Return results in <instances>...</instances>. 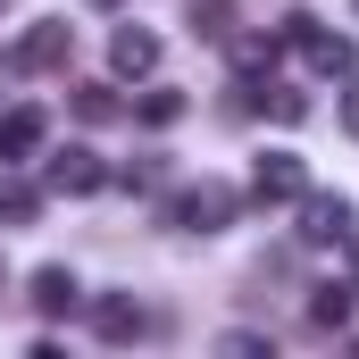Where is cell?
Returning a JSON list of instances; mask_svg holds the SVG:
<instances>
[{
    "instance_id": "8",
    "label": "cell",
    "mask_w": 359,
    "mask_h": 359,
    "mask_svg": "<svg viewBox=\"0 0 359 359\" xmlns=\"http://www.w3.org/2000/svg\"><path fill=\"white\" fill-rule=\"evenodd\" d=\"M109 67H117V76H151V67H159V34H151V25H117V34H109Z\"/></svg>"
},
{
    "instance_id": "3",
    "label": "cell",
    "mask_w": 359,
    "mask_h": 359,
    "mask_svg": "<svg viewBox=\"0 0 359 359\" xmlns=\"http://www.w3.org/2000/svg\"><path fill=\"white\" fill-rule=\"evenodd\" d=\"M284 42H292V50H301V59H309L318 76H351V59H359L343 34H326V25H318V17H301V8L284 17Z\"/></svg>"
},
{
    "instance_id": "22",
    "label": "cell",
    "mask_w": 359,
    "mask_h": 359,
    "mask_svg": "<svg viewBox=\"0 0 359 359\" xmlns=\"http://www.w3.org/2000/svg\"><path fill=\"white\" fill-rule=\"evenodd\" d=\"M100 8H109V0H100Z\"/></svg>"
},
{
    "instance_id": "20",
    "label": "cell",
    "mask_w": 359,
    "mask_h": 359,
    "mask_svg": "<svg viewBox=\"0 0 359 359\" xmlns=\"http://www.w3.org/2000/svg\"><path fill=\"white\" fill-rule=\"evenodd\" d=\"M343 251H351V268H359V226H351V243H343Z\"/></svg>"
},
{
    "instance_id": "6",
    "label": "cell",
    "mask_w": 359,
    "mask_h": 359,
    "mask_svg": "<svg viewBox=\"0 0 359 359\" xmlns=\"http://www.w3.org/2000/svg\"><path fill=\"white\" fill-rule=\"evenodd\" d=\"M42 184L67 192V201H84V192L109 184V168H100V151H50V159H42Z\"/></svg>"
},
{
    "instance_id": "7",
    "label": "cell",
    "mask_w": 359,
    "mask_h": 359,
    "mask_svg": "<svg viewBox=\"0 0 359 359\" xmlns=\"http://www.w3.org/2000/svg\"><path fill=\"white\" fill-rule=\"evenodd\" d=\"M309 192V168H301V151H268L259 168H251V201L268 209V201H301Z\"/></svg>"
},
{
    "instance_id": "12",
    "label": "cell",
    "mask_w": 359,
    "mask_h": 359,
    "mask_svg": "<svg viewBox=\"0 0 359 359\" xmlns=\"http://www.w3.org/2000/svg\"><path fill=\"white\" fill-rule=\"evenodd\" d=\"M351 309H359L351 284H318V292H309V318H318L326 334H343V326H351Z\"/></svg>"
},
{
    "instance_id": "16",
    "label": "cell",
    "mask_w": 359,
    "mask_h": 359,
    "mask_svg": "<svg viewBox=\"0 0 359 359\" xmlns=\"http://www.w3.org/2000/svg\"><path fill=\"white\" fill-rule=\"evenodd\" d=\"M76 117L109 126V117H117V92H109V84H84V92H76Z\"/></svg>"
},
{
    "instance_id": "15",
    "label": "cell",
    "mask_w": 359,
    "mask_h": 359,
    "mask_svg": "<svg viewBox=\"0 0 359 359\" xmlns=\"http://www.w3.org/2000/svg\"><path fill=\"white\" fill-rule=\"evenodd\" d=\"M276 50H284V42H259V34H251V42H234V67H243V76H276Z\"/></svg>"
},
{
    "instance_id": "4",
    "label": "cell",
    "mask_w": 359,
    "mask_h": 359,
    "mask_svg": "<svg viewBox=\"0 0 359 359\" xmlns=\"http://www.w3.org/2000/svg\"><path fill=\"white\" fill-rule=\"evenodd\" d=\"M351 226H359V209L343 201V192H318V201L301 192V243L326 251V243H351Z\"/></svg>"
},
{
    "instance_id": "17",
    "label": "cell",
    "mask_w": 359,
    "mask_h": 359,
    "mask_svg": "<svg viewBox=\"0 0 359 359\" xmlns=\"http://www.w3.org/2000/svg\"><path fill=\"white\" fill-rule=\"evenodd\" d=\"M184 117V92H142V126H176Z\"/></svg>"
},
{
    "instance_id": "21",
    "label": "cell",
    "mask_w": 359,
    "mask_h": 359,
    "mask_svg": "<svg viewBox=\"0 0 359 359\" xmlns=\"http://www.w3.org/2000/svg\"><path fill=\"white\" fill-rule=\"evenodd\" d=\"M0 292H8V268H0Z\"/></svg>"
},
{
    "instance_id": "10",
    "label": "cell",
    "mask_w": 359,
    "mask_h": 359,
    "mask_svg": "<svg viewBox=\"0 0 359 359\" xmlns=\"http://www.w3.org/2000/svg\"><path fill=\"white\" fill-rule=\"evenodd\" d=\"M76 301H84V284L67 268H34V309H42V318H67Z\"/></svg>"
},
{
    "instance_id": "14",
    "label": "cell",
    "mask_w": 359,
    "mask_h": 359,
    "mask_svg": "<svg viewBox=\"0 0 359 359\" xmlns=\"http://www.w3.org/2000/svg\"><path fill=\"white\" fill-rule=\"evenodd\" d=\"M192 34L226 42V34H234V0H192Z\"/></svg>"
},
{
    "instance_id": "5",
    "label": "cell",
    "mask_w": 359,
    "mask_h": 359,
    "mask_svg": "<svg viewBox=\"0 0 359 359\" xmlns=\"http://www.w3.org/2000/svg\"><path fill=\"white\" fill-rule=\"evenodd\" d=\"M92 334H100V343H142V334H151V309H142L134 292H100V301H92Z\"/></svg>"
},
{
    "instance_id": "9",
    "label": "cell",
    "mask_w": 359,
    "mask_h": 359,
    "mask_svg": "<svg viewBox=\"0 0 359 359\" xmlns=\"http://www.w3.org/2000/svg\"><path fill=\"white\" fill-rule=\"evenodd\" d=\"M42 142H50V117L42 109H8L0 117V159H34Z\"/></svg>"
},
{
    "instance_id": "1",
    "label": "cell",
    "mask_w": 359,
    "mask_h": 359,
    "mask_svg": "<svg viewBox=\"0 0 359 359\" xmlns=\"http://www.w3.org/2000/svg\"><path fill=\"white\" fill-rule=\"evenodd\" d=\"M67 50H76V25H67V17H34V25L0 50V76H50V67H67Z\"/></svg>"
},
{
    "instance_id": "18",
    "label": "cell",
    "mask_w": 359,
    "mask_h": 359,
    "mask_svg": "<svg viewBox=\"0 0 359 359\" xmlns=\"http://www.w3.org/2000/svg\"><path fill=\"white\" fill-rule=\"evenodd\" d=\"M217 351H234V359H276V343H268V334H243V326H234V334H217Z\"/></svg>"
},
{
    "instance_id": "13",
    "label": "cell",
    "mask_w": 359,
    "mask_h": 359,
    "mask_svg": "<svg viewBox=\"0 0 359 359\" xmlns=\"http://www.w3.org/2000/svg\"><path fill=\"white\" fill-rule=\"evenodd\" d=\"M243 84H251V76H243ZM251 100H259V109H268L276 126H301V117H309V92H292V84H268V92L251 84Z\"/></svg>"
},
{
    "instance_id": "19",
    "label": "cell",
    "mask_w": 359,
    "mask_h": 359,
    "mask_svg": "<svg viewBox=\"0 0 359 359\" xmlns=\"http://www.w3.org/2000/svg\"><path fill=\"white\" fill-rule=\"evenodd\" d=\"M343 134H359V84L343 92Z\"/></svg>"
},
{
    "instance_id": "2",
    "label": "cell",
    "mask_w": 359,
    "mask_h": 359,
    "mask_svg": "<svg viewBox=\"0 0 359 359\" xmlns=\"http://www.w3.org/2000/svg\"><path fill=\"white\" fill-rule=\"evenodd\" d=\"M234 209H243V192H234V184H209V176H201L192 192L168 201V226H184V234H217Z\"/></svg>"
},
{
    "instance_id": "11",
    "label": "cell",
    "mask_w": 359,
    "mask_h": 359,
    "mask_svg": "<svg viewBox=\"0 0 359 359\" xmlns=\"http://www.w3.org/2000/svg\"><path fill=\"white\" fill-rule=\"evenodd\" d=\"M42 201H50V184L8 176V184H0V226H34V217H42Z\"/></svg>"
}]
</instances>
